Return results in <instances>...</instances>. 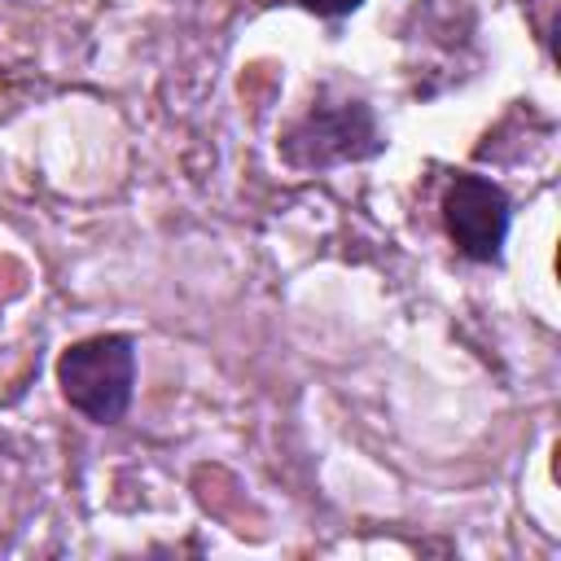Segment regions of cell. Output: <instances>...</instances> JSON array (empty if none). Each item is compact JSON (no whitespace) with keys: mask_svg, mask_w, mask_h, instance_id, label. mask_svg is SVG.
<instances>
[{"mask_svg":"<svg viewBox=\"0 0 561 561\" xmlns=\"http://www.w3.org/2000/svg\"><path fill=\"white\" fill-rule=\"evenodd\" d=\"M443 228L456 245L460 259L500 267L504 263V241L513 228V197L478 171H456L443 188Z\"/></svg>","mask_w":561,"mask_h":561,"instance_id":"cell-3","label":"cell"},{"mask_svg":"<svg viewBox=\"0 0 561 561\" xmlns=\"http://www.w3.org/2000/svg\"><path fill=\"white\" fill-rule=\"evenodd\" d=\"M386 131L364 96H316L276 136V158L298 175H324L333 167L368 162L386 153Z\"/></svg>","mask_w":561,"mask_h":561,"instance_id":"cell-1","label":"cell"},{"mask_svg":"<svg viewBox=\"0 0 561 561\" xmlns=\"http://www.w3.org/2000/svg\"><path fill=\"white\" fill-rule=\"evenodd\" d=\"M307 13H316V18H324V22H342V18H351L364 0H298Z\"/></svg>","mask_w":561,"mask_h":561,"instance_id":"cell-4","label":"cell"},{"mask_svg":"<svg viewBox=\"0 0 561 561\" xmlns=\"http://www.w3.org/2000/svg\"><path fill=\"white\" fill-rule=\"evenodd\" d=\"M61 399L92 425H118L136 399V337L92 333L57 355Z\"/></svg>","mask_w":561,"mask_h":561,"instance_id":"cell-2","label":"cell"}]
</instances>
